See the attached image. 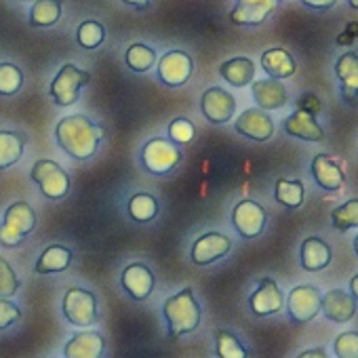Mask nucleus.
Listing matches in <instances>:
<instances>
[{
  "label": "nucleus",
  "instance_id": "2eb2a0df",
  "mask_svg": "<svg viewBox=\"0 0 358 358\" xmlns=\"http://www.w3.org/2000/svg\"><path fill=\"white\" fill-rule=\"evenodd\" d=\"M310 173L320 190L324 192H339L345 184V173L335 158L329 154H316L310 162Z\"/></svg>",
  "mask_w": 358,
  "mask_h": 358
},
{
  "label": "nucleus",
  "instance_id": "ea45409f",
  "mask_svg": "<svg viewBox=\"0 0 358 358\" xmlns=\"http://www.w3.org/2000/svg\"><path fill=\"white\" fill-rule=\"evenodd\" d=\"M301 5L314 11H329L337 5V0H301Z\"/></svg>",
  "mask_w": 358,
  "mask_h": 358
},
{
  "label": "nucleus",
  "instance_id": "20e7f679",
  "mask_svg": "<svg viewBox=\"0 0 358 358\" xmlns=\"http://www.w3.org/2000/svg\"><path fill=\"white\" fill-rule=\"evenodd\" d=\"M182 160H184L182 150H179L177 143H173L169 137H154L145 141L139 152L141 166L152 175H166L173 169H177Z\"/></svg>",
  "mask_w": 358,
  "mask_h": 358
},
{
  "label": "nucleus",
  "instance_id": "79ce46f5",
  "mask_svg": "<svg viewBox=\"0 0 358 358\" xmlns=\"http://www.w3.org/2000/svg\"><path fill=\"white\" fill-rule=\"evenodd\" d=\"M299 358H327V352L322 348H310V350H303Z\"/></svg>",
  "mask_w": 358,
  "mask_h": 358
},
{
  "label": "nucleus",
  "instance_id": "9d476101",
  "mask_svg": "<svg viewBox=\"0 0 358 358\" xmlns=\"http://www.w3.org/2000/svg\"><path fill=\"white\" fill-rule=\"evenodd\" d=\"M266 222H268V213L255 201H249V199L241 201L232 209V226L245 241H253V238L262 236Z\"/></svg>",
  "mask_w": 358,
  "mask_h": 358
},
{
  "label": "nucleus",
  "instance_id": "a211bd4d",
  "mask_svg": "<svg viewBox=\"0 0 358 358\" xmlns=\"http://www.w3.org/2000/svg\"><path fill=\"white\" fill-rule=\"evenodd\" d=\"M282 129H285L287 135H291L295 139H301V141H316V143L324 141V131L318 124L316 114H312L308 110H301V108H297L291 116L285 118Z\"/></svg>",
  "mask_w": 358,
  "mask_h": 358
},
{
  "label": "nucleus",
  "instance_id": "ddd939ff",
  "mask_svg": "<svg viewBox=\"0 0 358 358\" xmlns=\"http://www.w3.org/2000/svg\"><path fill=\"white\" fill-rule=\"evenodd\" d=\"M234 131L251 141H268L274 135V120L262 108H247L234 120Z\"/></svg>",
  "mask_w": 358,
  "mask_h": 358
},
{
  "label": "nucleus",
  "instance_id": "f257e3e1",
  "mask_svg": "<svg viewBox=\"0 0 358 358\" xmlns=\"http://www.w3.org/2000/svg\"><path fill=\"white\" fill-rule=\"evenodd\" d=\"M103 139V127L95 124L85 114H72L57 122L55 141L57 145L76 160H89L99 150Z\"/></svg>",
  "mask_w": 358,
  "mask_h": 358
},
{
  "label": "nucleus",
  "instance_id": "f03ea898",
  "mask_svg": "<svg viewBox=\"0 0 358 358\" xmlns=\"http://www.w3.org/2000/svg\"><path fill=\"white\" fill-rule=\"evenodd\" d=\"M162 316L166 320V333L171 339H177L186 333H192L199 329L203 310L194 297V291L190 287L182 289L179 293L164 299Z\"/></svg>",
  "mask_w": 358,
  "mask_h": 358
},
{
  "label": "nucleus",
  "instance_id": "393cba45",
  "mask_svg": "<svg viewBox=\"0 0 358 358\" xmlns=\"http://www.w3.org/2000/svg\"><path fill=\"white\" fill-rule=\"evenodd\" d=\"M72 257H74V253H72L70 247L51 245L36 259L34 272L36 274H59V272H66L70 268V264H72Z\"/></svg>",
  "mask_w": 358,
  "mask_h": 358
},
{
  "label": "nucleus",
  "instance_id": "c756f323",
  "mask_svg": "<svg viewBox=\"0 0 358 358\" xmlns=\"http://www.w3.org/2000/svg\"><path fill=\"white\" fill-rule=\"evenodd\" d=\"M127 213L137 224H148L158 215V201L152 194L137 192L127 203Z\"/></svg>",
  "mask_w": 358,
  "mask_h": 358
},
{
  "label": "nucleus",
  "instance_id": "4468645a",
  "mask_svg": "<svg viewBox=\"0 0 358 358\" xmlns=\"http://www.w3.org/2000/svg\"><path fill=\"white\" fill-rule=\"evenodd\" d=\"M285 306V295L278 287V282L270 276L262 278L257 289L249 297V308L255 316L266 318L272 314H278Z\"/></svg>",
  "mask_w": 358,
  "mask_h": 358
},
{
  "label": "nucleus",
  "instance_id": "c85d7f7f",
  "mask_svg": "<svg viewBox=\"0 0 358 358\" xmlns=\"http://www.w3.org/2000/svg\"><path fill=\"white\" fill-rule=\"evenodd\" d=\"M62 20V0H34L30 9L32 28H51Z\"/></svg>",
  "mask_w": 358,
  "mask_h": 358
},
{
  "label": "nucleus",
  "instance_id": "e433bc0d",
  "mask_svg": "<svg viewBox=\"0 0 358 358\" xmlns=\"http://www.w3.org/2000/svg\"><path fill=\"white\" fill-rule=\"evenodd\" d=\"M22 289V280L17 278L15 270L11 268V264L0 257V297H15Z\"/></svg>",
  "mask_w": 358,
  "mask_h": 358
},
{
  "label": "nucleus",
  "instance_id": "412c9836",
  "mask_svg": "<svg viewBox=\"0 0 358 358\" xmlns=\"http://www.w3.org/2000/svg\"><path fill=\"white\" fill-rule=\"evenodd\" d=\"M320 310L331 322H350L356 314V299L341 289H331L320 297Z\"/></svg>",
  "mask_w": 358,
  "mask_h": 358
},
{
  "label": "nucleus",
  "instance_id": "a18cd8bd",
  "mask_svg": "<svg viewBox=\"0 0 358 358\" xmlns=\"http://www.w3.org/2000/svg\"><path fill=\"white\" fill-rule=\"evenodd\" d=\"M352 247H354V253H356V257H358V234L354 236V243H352Z\"/></svg>",
  "mask_w": 358,
  "mask_h": 358
},
{
  "label": "nucleus",
  "instance_id": "2f4dec72",
  "mask_svg": "<svg viewBox=\"0 0 358 358\" xmlns=\"http://www.w3.org/2000/svg\"><path fill=\"white\" fill-rule=\"evenodd\" d=\"M103 41H106V28L95 20L83 22L76 30V43L87 51L99 49L103 45Z\"/></svg>",
  "mask_w": 358,
  "mask_h": 358
},
{
  "label": "nucleus",
  "instance_id": "37998d69",
  "mask_svg": "<svg viewBox=\"0 0 358 358\" xmlns=\"http://www.w3.org/2000/svg\"><path fill=\"white\" fill-rule=\"evenodd\" d=\"M122 3H124V5H129V7H135V9L143 11V9H148V7H150L152 0H122Z\"/></svg>",
  "mask_w": 358,
  "mask_h": 358
},
{
  "label": "nucleus",
  "instance_id": "423d86ee",
  "mask_svg": "<svg viewBox=\"0 0 358 358\" xmlns=\"http://www.w3.org/2000/svg\"><path fill=\"white\" fill-rule=\"evenodd\" d=\"M62 310L66 320L72 327H93L99 322V308H97V297L95 293L80 289V287H72L66 291L64 301H62Z\"/></svg>",
  "mask_w": 358,
  "mask_h": 358
},
{
  "label": "nucleus",
  "instance_id": "de8ad7c7",
  "mask_svg": "<svg viewBox=\"0 0 358 358\" xmlns=\"http://www.w3.org/2000/svg\"><path fill=\"white\" fill-rule=\"evenodd\" d=\"M20 3H28V0H20Z\"/></svg>",
  "mask_w": 358,
  "mask_h": 358
},
{
  "label": "nucleus",
  "instance_id": "5701e85b",
  "mask_svg": "<svg viewBox=\"0 0 358 358\" xmlns=\"http://www.w3.org/2000/svg\"><path fill=\"white\" fill-rule=\"evenodd\" d=\"M331 259H333L331 247L318 236H308L299 247V262L306 272H320L331 264Z\"/></svg>",
  "mask_w": 358,
  "mask_h": 358
},
{
  "label": "nucleus",
  "instance_id": "6e6552de",
  "mask_svg": "<svg viewBox=\"0 0 358 358\" xmlns=\"http://www.w3.org/2000/svg\"><path fill=\"white\" fill-rule=\"evenodd\" d=\"M320 289L314 285H297L289 291V297L285 299L287 303V314L295 324H306L314 320L320 312Z\"/></svg>",
  "mask_w": 358,
  "mask_h": 358
},
{
  "label": "nucleus",
  "instance_id": "4be33fe9",
  "mask_svg": "<svg viewBox=\"0 0 358 358\" xmlns=\"http://www.w3.org/2000/svg\"><path fill=\"white\" fill-rule=\"evenodd\" d=\"M106 339L99 331H78L74 337L66 343L64 356L66 358H99L103 356Z\"/></svg>",
  "mask_w": 358,
  "mask_h": 358
},
{
  "label": "nucleus",
  "instance_id": "39448f33",
  "mask_svg": "<svg viewBox=\"0 0 358 358\" xmlns=\"http://www.w3.org/2000/svg\"><path fill=\"white\" fill-rule=\"evenodd\" d=\"M32 182L38 186L41 194L49 201H62L70 194V175L59 162L51 158H41L32 164Z\"/></svg>",
  "mask_w": 358,
  "mask_h": 358
},
{
  "label": "nucleus",
  "instance_id": "f704fd0d",
  "mask_svg": "<svg viewBox=\"0 0 358 358\" xmlns=\"http://www.w3.org/2000/svg\"><path fill=\"white\" fill-rule=\"evenodd\" d=\"M24 87V72L15 64H0V95L13 97Z\"/></svg>",
  "mask_w": 358,
  "mask_h": 358
},
{
  "label": "nucleus",
  "instance_id": "aec40b11",
  "mask_svg": "<svg viewBox=\"0 0 358 358\" xmlns=\"http://www.w3.org/2000/svg\"><path fill=\"white\" fill-rule=\"evenodd\" d=\"M251 95L257 103V108L272 112L280 110L287 106V89L278 78H264V80H253L251 83Z\"/></svg>",
  "mask_w": 358,
  "mask_h": 358
},
{
  "label": "nucleus",
  "instance_id": "9b49d317",
  "mask_svg": "<svg viewBox=\"0 0 358 358\" xmlns=\"http://www.w3.org/2000/svg\"><path fill=\"white\" fill-rule=\"evenodd\" d=\"M201 110L211 124H226L236 114V99L222 87H211L201 97Z\"/></svg>",
  "mask_w": 358,
  "mask_h": 358
},
{
  "label": "nucleus",
  "instance_id": "f3484780",
  "mask_svg": "<svg viewBox=\"0 0 358 358\" xmlns=\"http://www.w3.org/2000/svg\"><path fill=\"white\" fill-rule=\"evenodd\" d=\"M335 76L345 103L358 106V53L348 51L335 62Z\"/></svg>",
  "mask_w": 358,
  "mask_h": 358
},
{
  "label": "nucleus",
  "instance_id": "4c0bfd02",
  "mask_svg": "<svg viewBox=\"0 0 358 358\" xmlns=\"http://www.w3.org/2000/svg\"><path fill=\"white\" fill-rule=\"evenodd\" d=\"M333 352L337 358H358V331L339 333L333 341Z\"/></svg>",
  "mask_w": 358,
  "mask_h": 358
},
{
  "label": "nucleus",
  "instance_id": "a878e982",
  "mask_svg": "<svg viewBox=\"0 0 358 358\" xmlns=\"http://www.w3.org/2000/svg\"><path fill=\"white\" fill-rule=\"evenodd\" d=\"M220 74L232 87H247L255 80V64L249 57H232L220 66Z\"/></svg>",
  "mask_w": 358,
  "mask_h": 358
},
{
  "label": "nucleus",
  "instance_id": "a19ab883",
  "mask_svg": "<svg viewBox=\"0 0 358 358\" xmlns=\"http://www.w3.org/2000/svg\"><path fill=\"white\" fill-rule=\"evenodd\" d=\"M297 108H301V110H308V112L316 114V112L320 110V101H318V97H316V95H303V97L299 99Z\"/></svg>",
  "mask_w": 358,
  "mask_h": 358
},
{
  "label": "nucleus",
  "instance_id": "1a4fd4ad",
  "mask_svg": "<svg viewBox=\"0 0 358 358\" xmlns=\"http://www.w3.org/2000/svg\"><path fill=\"white\" fill-rule=\"evenodd\" d=\"M194 72V59L186 51H169L160 57L156 76L164 87H184Z\"/></svg>",
  "mask_w": 358,
  "mask_h": 358
},
{
  "label": "nucleus",
  "instance_id": "cd10ccee",
  "mask_svg": "<svg viewBox=\"0 0 358 358\" xmlns=\"http://www.w3.org/2000/svg\"><path fill=\"white\" fill-rule=\"evenodd\" d=\"M274 199L278 205H282L287 209H299L306 199L303 182H299V179H285V177L276 179Z\"/></svg>",
  "mask_w": 358,
  "mask_h": 358
},
{
  "label": "nucleus",
  "instance_id": "f8f14e48",
  "mask_svg": "<svg viewBox=\"0 0 358 358\" xmlns=\"http://www.w3.org/2000/svg\"><path fill=\"white\" fill-rule=\"evenodd\" d=\"M230 249H232L230 236H226L222 232H207L194 241L190 259L194 266H211V264L224 259L230 253Z\"/></svg>",
  "mask_w": 358,
  "mask_h": 358
},
{
  "label": "nucleus",
  "instance_id": "c03bdc74",
  "mask_svg": "<svg viewBox=\"0 0 358 358\" xmlns=\"http://www.w3.org/2000/svg\"><path fill=\"white\" fill-rule=\"evenodd\" d=\"M350 295L358 301V274H354L350 278Z\"/></svg>",
  "mask_w": 358,
  "mask_h": 358
},
{
  "label": "nucleus",
  "instance_id": "72a5a7b5",
  "mask_svg": "<svg viewBox=\"0 0 358 358\" xmlns=\"http://www.w3.org/2000/svg\"><path fill=\"white\" fill-rule=\"evenodd\" d=\"M215 352L220 358H247V348L234 333L226 329H220L215 333Z\"/></svg>",
  "mask_w": 358,
  "mask_h": 358
},
{
  "label": "nucleus",
  "instance_id": "6ab92c4d",
  "mask_svg": "<svg viewBox=\"0 0 358 358\" xmlns=\"http://www.w3.org/2000/svg\"><path fill=\"white\" fill-rule=\"evenodd\" d=\"M276 9V0H238L230 11L234 26H262Z\"/></svg>",
  "mask_w": 358,
  "mask_h": 358
},
{
  "label": "nucleus",
  "instance_id": "09e8293b",
  "mask_svg": "<svg viewBox=\"0 0 358 358\" xmlns=\"http://www.w3.org/2000/svg\"><path fill=\"white\" fill-rule=\"evenodd\" d=\"M276 3H282V0H276Z\"/></svg>",
  "mask_w": 358,
  "mask_h": 358
},
{
  "label": "nucleus",
  "instance_id": "7ed1b4c3",
  "mask_svg": "<svg viewBox=\"0 0 358 358\" xmlns=\"http://www.w3.org/2000/svg\"><path fill=\"white\" fill-rule=\"evenodd\" d=\"M36 211L26 201H15L7 207L3 224H0V247H20L36 228Z\"/></svg>",
  "mask_w": 358,
  "mask_h": 358
},
{
  "label": "nucleus",
  "instance_id": "7c9ffc66",
  "mask_svg": "<svg viewBox=\"0 0 358 358\" xmlns=\"http://www.w3.org/2000/svg\"><path fill=\"white\" fill-rule=\"evenodd\" d=\"M124 64L131 72H137V74H143L148 70L154 68L156 64V51L143 43H135L127 49L124 53Z\"/></svg>",
  "mask_w": 358,
  "mask_h": 358
},
{
  "label": "nucleus",
  "instance_id": "49530a36",
  "mask_svg": "<svg viewBox=\"0 0 358 358\" xmlns=\"http://www.w3.org/2000/svg\"><path fill=\"white\" fill-rule=\"evenodd\" d=\"M348 5H350L354 11H358V0H348Z\"/></svg>",
  "mask_w": 358,
  "mask_h": 358
},
{
  "label": "nucleus",
  "instance_id": "0eeeda50",
  "mask_svg": "<svg viewBox=\"0 0 358 358\" xmlns=\"http://www.w3.org/2000/svg\"><path fill=\"white\" fill-rule=\"evenodd\" d=\"M91 80V74L87 70L76 68L74 64H64L57 72V76L51 83V99L59 108H70L78 101L80 89L87 87Z\"/></svg>",
  "mask_w": 358,
  "mask_h": 358
},
{
  "label": "nucleus",
  "instance_id": "58836bf2",
  "mask_svg": "<svg viewBox=\"0 0 358 358\" xmlns=\"http://www.w3.org/2000/svg\"><path fill=\"white\" fill-rule=\"evenodd\" d=\"M20 318H22L20 306L9 301V297H0V331L13 327Z\"/></svg>",
  "mask_w": 358,
  "mask_h": 358
},
{
  "label": "nucleus",
  "instance_id": "473e14b6",
  "mask_svg": "<svg viewBox=\"0 0 358 358\" xmlns=\"http://www.w3.org/2000/svg\"><path fill=\"white\" fill-rule=\"evenodd\" d=\"M331 226L339 232L358 228V199H352L331 211Z\"/></svg>",
  "mask_w": 358,
  "mask_h": 358
},
{
  "label": "nucleus",
  "instance_id": "dca6fc26",
  "mask_svg": "<svg viewBox=\"0 0 358 358\" xmlns=\"http://www.w3.org/2000/svg\"><path fill=\"white\" fill-rule=\"evenodd\" d=\"M120 285L122 289L137 301H143L152 295L154 287H156V278L154 272L145 266V264H129L122 274H120Z\"/></svg>",
  "mask_w": 358,
  "mask_h": 358
},
{
  "label": "nucleus",
  "instance_id": "b1692460",
  "mask_svg": "<svg viewBox=\"0 0 358 358\" xmlns=\"http://www.w3.org/2000/svg\"><path fill=\"white\" fill-rule=\"evenodd\" d=\"M262 68L270 78H278V80L291 78L297 72V64H295L293 55L280 47L268 49L262 53Z\"/></svg>",
  "mask_w": 358,
  "mask_h": 358
},
{
  "label": "nucleus",
  "instance_id": "c9c22d12",
  "mask_svg": "<svg viewBox=\"0 0 358 358\" xmlns=\"http://www.w3.org/2000/svg\"><path fill=\"white\" fill-rule=\"evenodd\" d=\"M194 137H196V127L192 124V120L182 118V116L171 120V124H169V139L173 143H177V145H188V143L194 141Z\"/></svg>",
  "mask_w": 358,
  "mask_h": 358
},
{
  "label": "nucleus",
  "instance_id": "bb28decb",
  "mask_svg": "<svg viewBox=\"0 0 358 358\" xmlns=\"http://www.w3.org/2000/svg\"><path fill=\"white\" fill-rule=\"evenodd\" d=\"M26 141L28 137L22 131H0V169H9L22 160Z\"/></svg>",
  "mask_w": 358,
  "mask_h": 358
}]
</instances>
